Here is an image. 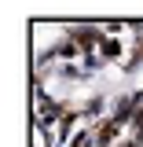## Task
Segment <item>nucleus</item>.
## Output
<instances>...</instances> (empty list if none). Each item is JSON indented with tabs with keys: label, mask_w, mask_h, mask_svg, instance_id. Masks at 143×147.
I'll return each mask as SVG.
<instances>
[]
</instances>
